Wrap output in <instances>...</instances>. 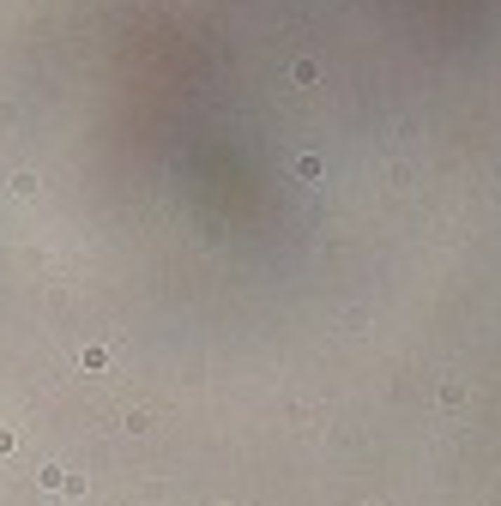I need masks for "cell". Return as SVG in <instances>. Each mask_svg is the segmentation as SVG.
Returning a JSON list of instances; mask_svg holds the SVG:
<instances>
[{
	"label": "cell",
	"mask_w": 501,
	"mask_h": 506,
	"mask_svg": "<svg viewBox=\"0 0 501 506\" xmlns=\"http://www.w3.org/2000/svg\"><path fill=\"white\" fill-rule=\"evenodd\" d=\"M290 78H296V85H314L320 67H314V60H296V67H290Z\"/></svg>",
	"instance_id": "cell-1"
},
{
	"label": "cell",
	"mask_w": 501,
	"mask_h": 506,
	"mask_svg": "<svg viewBox=\"0 0 501 506\" xmlns=\"http://www.w3.org/2000/svg\"><path fill=\"white\" fill-rule=\"evenodd\" d=\"M296 181H320V157H296Z\"/></svg>",
	"instance_id": "cell-2"
}]
</instances>
